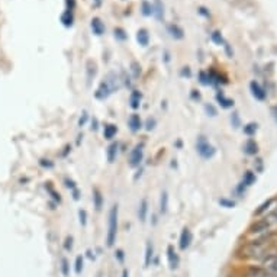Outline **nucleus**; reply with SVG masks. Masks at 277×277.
Segmentation results:
<instances>
[{"label": "nucleus", "instance_id": "nucleus-13", "mask_svg": "<svg viewBox=\"0 0 277 277\" xmlns=\"http://www.w3.org/2000/svg\"><path fill=\"white\" fill-rule=\"evenodd\" d=\"M137 41L139 42V45L142 47H147L150 44V35H148V31L147 29H139L137 32Z\"/></svg>", "mask_w": 277, "mask_h": 277}, {"label": "nucleus", "instance_id": "nucleus-1", "mask_svg": "<svg viewBox=\"0 0 277 277\" xmlns=\"http://www.w3.org/2000/svg\"><path fill=\"white\" fill-rule=\"evenodd\" d=\"M275 250H277L275 245L266 242V241H254L250 242L248 245H245L244 248V257L247 259H253V260H264L269 254H272Z\"/></svg>", "mask_w": 277, "mask_h": 277}, {"label": "nucleus", "instance_id": "nucleus-16", "mask_svg": "<svg viewBox=\"0 0 277 277\" xmlns=\"http://www.w3.org/2000/svg\"><path fill=\"white\" fill-rule=\"evenodd\" d=\"M153 6H154V16L158 20H163L164 19V4L161 3V0H156Z\"/></svg>", "mask_w": 277, "mask_h": 277}, {"label": "nucleus", "instance_id": "nucleus-25", "mask_svg": "<svg viewBox=\"0 0 277 277\" xmlns=\"http://www.w3.org/2000/svg\"><path fill=\"white\" fill-rule=\"evenodd\" d=\"M167 208H169V194H167V191H163L161 193V199H160V212L166 213Z\"/></svg>", "mask_w": 277, "mask_h": 277}, {"label": "nucleus", "instance_id": "nucleus-29", "mask_svg": "<svg viewBox=\"0 0 277 277\" xmlns=\"http://www.w3.org/2000/svg\"><path fill=\"white\" fill-rule=\"evenodd\" d=\"M257 123H248L247 126H244V134L248 135V137H253L256 132H257Z\"/></svg>", "mask_w": 277, "mask_h": 277}, {"label": "nucleus", "instance_id": "nucleus-35", "mask_svg": "<svg viewBox=\"0 0 277 277\" xmlns=\"http://www.w3.org/2000/svg\"><path fill=\"white\" fill-rule=\"evenodd\" d=\"M197 13L202 15V16H205V17H210V12H209L205 6H200V7L197 9Z\"/></svg>", "mask_w": 277, "mask_h": 277}, {"label": "nucleus", "instance_id": "nucleus-19", "mask_svg": "<svg viewBox=\"0 0 277 277\" xmlns=\"http://www.w3.org/2000/svg\"><path fill=\"white\" fill-rule=\"evenodd\" d=\"M244 150H245L247 154H250V156H256V154L259 153V145H257L256 141L248 139V141L245 142V145H244Z\"/></svg>", "mask_w": 277, "mask_h": 277}, {"label": "nucleus", "instance_id": "nucleus-53", "mask_svg": "<svg viewBox=\"0 0 277 277\" xmlns=\"http://www.w3.org/2000/svg\"><path fill=\"white\" fill-rule=\"evenodd\" d=\"M122 277H129V272H128V269H123V272H122Z\"/></svg>", "mask_w": 277, "mask_h": 277}, {"label": "nucleus", "instance_id": "nucleus-55", "mask_svg": "<svg viewBox=\"0 0 277 277\" xmlns=\"http://www.w3.org/2000/svg\"><path fill=\"white\" fill-rule=\"evenodd\" d=\"M96 1V6H100V3H102V0H94Z\"/></svg>", "mask_w": 277, "mask_h": 277}, {"label": "nucleus", "instance_id": "nucleus-10", "mask_svg": "<svg viewBox=\"0 0 277 277\" xmlns=\"http://www.w3.org/2000/svg\"><path fill=\"white\" fill-rule=\"evenodd\" d=\"M90 28H92L93 34L97 35V36H100V35L104 34V25H103V22L99 17H93L92 22H90Z\"/></svg>", "mask_w": 277, "mask_h": 277}, {"label": "nucleus", "instance_id": "nucleus-33", "mask_svg": "<svg viewBox=\"0 0 277 277\" xmlns=\"http://www.w3.org/2000/svg\"><path fill=\"white\" fill-rule=\"evenodd\" d=\"M79 218H80V224L85 226V225L87 224V213H86L85 209H80V210H79Z\"/></svg>", "mask_w": 277, "mask_h": 277}, {"label": "nucleus", "instance_id": "nucleus-2", "mask_svg": "<svg viewBox=\"0 0 277 277\" xmlns=\"http://www.w3.org/2000/svg\"><path fill=\"white\" fill-rule=\"evenodd\" d=\"M118 82H119V80H118V77H116L115 74H109L107 79L103 80V82L99 85V87H97V90H96V97L100 99V100L109 97L115 90L119 89Z\"/></svg>", "mask_w": 277, "mask_h": 277}, {"label": "nucleus", "instance_id": "nucleus-38", "mask_svg": "<svg viewBox=\"0 0 277 277\" xmlns=\"http://www.w3.org/2000/svg\"><path fill=\"white\" fill-rule=\"evenodd\" d=\"M64 248H66L67 251H71V248H73V237H67V238H66Z\"/></svg>", "mask_w": 277, "mask_h": 277}, {"label": "nucleus", "instance_id": "nucleus-23", "mask_svg": "<svg viewBox=\"0 0 277 277\" xmlns=\"http://www.w3.org/2000/svg\"><path fill=\"white\" fill-rule=\"evenodd\" d=\"M93 202H94V208H96V210H100L102 209V206H103V196H102V193L96 189L94 191H93Z\"/></svg>", "mask_w": 277, "mask_h": 277}, {"label": "nucleus", "instance_id": "nucleus-22", "mask_svg": "<svg viewBox=\"0 0 277 277\" xmlns=\"http://www.w3.org/2000/svg\"><path fill=\"white\" fill-rule=\"evenodd\" d=\"M141 10H142V15L144 16H153L154 15V6L148 1V0H144L142 4H141Z\"/></svg>", "mask_w": 277, "mask_h": 277}, {"label": "nucleus", "instance_id": "nucleus-48", "mask_svg": "<svg viewBox=\"0 0 277 277\" xmlns=\"http://www.w3.org/2000/svg\"><path fill=\"white\" fill-rule=\"evenodd\" d=\"M41 164L44 167H52V163H50V160H41Z\"/></svg>", "mask_w": 277, "mask_h": 277}, {"label": "nucleus", "instance_id": "nucleus-30", "mask_svg": "<svg viewBox=\"0 0 277 277\" xmlns=\"http://www.w3.org/2000/svg\"><path fill=\"white\" fill-rule=\"evenodd\" d=\"M74 270H76V275H82V272H83V256H77L76 257Z\"/></svg>", "mask_w": 277, "mask_h": 277}, {"label": "nucleus", "instance_id": "nucleus-51", "mask_svg": "<svg viewBox=\"0 0 277 277\" xmlns=\"http://www.w3.org/2000/svg\"><path fill=\"white\" fill-rule=\"evenodd\" d=\"M92 129H97V119H93V122H92Z\"/></svg>", "mask_w": 277, "mask_h": 277}, {"label": "nucleus", "instance_id": "nucleus-20", "mask_svg": "<svg viewBox=\"0 0 277 277\" xmlns=\"http://www.w3.org/2000/svg\"><path fill=\"white\" fill-rule=\"evenodd\" d=\"M216 100H218V102H219V104H221L222 107H225V109H228V107H232V106H234V100H231V99L225 97V94H224V93H218V94H216Z\"/></svg>", "mask_w": 277, "mask_h": 277}, {"label": "nucleus", "instance_id": "nucleus-15", "mask_svg": "<svg viewBox=\"0 0 277 277\" xmlns=\"http://www.w3.org/2000/svg\"><path fill=\"white\" fill-rule=\"evenodd\" d=\"M61 23H63L66 28H71L73 23H74V15H73V12L66 10V12L61 15Z\"/></svg>", "mask_w": 277, "mask_h": 277}, {"label": "nucleus", "instance_id": "nucleus-8", "mask_svg": "<svg viewBox=\"0 0 277 277\" xmlns=\"http://www.w3.org/2000/svg\"><path fill=\"white\" fill-rule=\"evenodd\" d=\"M191 240H193V235H191V232H190V229L189 228H183V231H182V235H180V240H179V247H180V250H187L189 247H190V244H191Z\"/></svg>", "mask_w": 277, "mask_h": 277}, {"label": "nucleus", "instance_id": "nucleus-42", "mask_svg": "<svg viewBox=\"0 0 277 277\" xmlns=\"http://www.w3.org/2000/svg\"><path fill=\"white\" fill-rule=\"evenodd\" d=\"M270 205H272V200H267L266 203H263V205L260 206V209H259V210H257L256 213H257V215H260V213H263V212H264V210H266V209H267V208H269Z\"/></svg>", "mask_w": 277, "mask_h": 277}, {"label": "nucleus", "instance_id": "nucleus-24", "mask_svg": "<svg viewBox=\"0 0 277 277\" xmlns=\"http://www.w3.org/2000/svg\"><path fill=\"white\" fill-rule=\"evenodd\" d=\"M116 154H118V144H110L107 148V161L113 163L116 160Z\"/></svg>", "mask_w": 277, "mask_h": 277}, {"label": "nucleus", "instance_id": "nucleus-12", "mask_svg": "<svg viewBox=\"0 0 277 277\" xmlns=\"http://www.w3.org/2000/svg\"><path fill=\"white\" fill-rule=\"evenodd\" d=\"M128 123H129L131 131H134V132H137V131H139V129L142 128L141 118H139V115H135V113H134V115H131V118H129Z\"/></svg>", "mask_w": 277, "mask_h": 277}, {"label": "nucleus", "instance_id": "nucleus-21", "mask_svg": "<svg viewBox=\"0 0 277 277\" xmlns=\"http://www.w3.org/2000/svg\"><path fill=\"white\" fill-rule=\"evenodd\" d=\"M116 132H118V128H116V125H113V123H107V125L104 126V129H103V135H104L106 139H112V138L116 135Z\"/></svg>", "mask_w": 277, "mask_h": 277}, {"label": "nucleus", "instance_id": "nucleus-50", "mask_svg": "<svg viewBox=\"0 0 277 277\" xmlns=\"http://www.w3.org/2000/svg\"><path fill=\"white\" fill-rule=\"evenodd\" d=\"M191 99L199 100V99H200V93H197L196 90H191Z\"/></svg>", "mask_w": 277, "mask_h": 277}, {"label": "nucleus", "instance_id": "nucleus-6", "mask_svg": "<svg viewBox=\"0 0 277 277\" xmlns=\"http://www.w3.org/2000/svg\"><path fill=\"white\" fill-rule=\"evenodd\" d=\"M142 161V145H137L129 156V164L131 167H138Z\"/></svg>", "mask_w": 277, "mask_h": 277}, {"label": "nucleus", "instance_id": "nucleus-54", "mask_svg": "<svg viewBox=\"0 0 277 277\" xmlns=\"http://www.w3.org/2000/svg\"><path fill=\"white\" fill-rule=\"evenodd\" d=\"M87 257H89L90 260H93V259H94V256H93L92 250H87Z\"/></svg>", "mask_w": 277, "mask_h": 277}, {"label": "nucleus", "instance_id": "nucleus-34", "mask_svg": "<svg viewBox=\"0 0 277 277\" xmlns=\"http://www.w3.org/2000/svg\"><path fill=\"white\" fill-rule=\"evenodd\" d=\"M132 73H134V77H138L141 74V66L138 63H132Z\"/></svg>", "mask_w": 277, "mask_h": 277}, {"label": "nucleus", "instance_id": "nucleus-9", "mask_svg": "<svg viewBox=\"0 0 277 277\" xmlns=\"http://www.w3.org/2000/svg\"><path fill=\"white\" fill-rule=\"evenodd\" d=\"M250 89H251L253 96H254L257 100H264V99H266V94H267V93L260 86V83H257L256 80L250 83Z\"/></svg>", "mask_w": 277, "mask_h": 277}, {"label": "nucleus", "instance_id": "nucleus-11", "mask_svg": "<svg viewBox=\"0 0 277 277\" xmlns=\"http://www.w3.org/2000/svg\"><path fill=\"white\" fill-rule=\"evenodd\" d=\"M169 34L174 38V39H183L185 38V31H183V28H180L179 25H176V23H172V25H169Z\"/></svg>", "mask_w": 277, "mask_h": 277}, {"label": "nucleus", "instance_id": "nucleus-26", "mask_svg": "<svg viewBox=\"0 0 277 277\" xmlns=\"http://www.w3.org/2000/svg\"><path fill=\"white\" fill-rule=\"evenodd\" d=\"M113 35H115V38H116L118 41H121V42H123V41L128 39V34H126L125 29H122V28H115V29H113Z\"/></svg>", "mask_w": 277, "mask_h": 277}, {"label": "nucleus", "instance_id": "nucleus-17", "mask_svg": "<svg viewBox=\"0 0 277 277\" xmlns=\"http://www.w3.org/2000/svg\"><path fill=\"white\" fill-rule=\"evenodd\" d=\"M153 256H154V247L151 241H147V247H145V267H150L151 261H153Z\"/></svg>", "mask_w": 277, "mask_h": 277}, {"label": "nucleus", "instance_id": "nucleus-4", "mask_svg": "<svg viewBox=\"0 0 277 277\" xmlns=\"http://www.w3.org/2000/svg\"><path fill=\"white\" fill-rule=\"evenodd\" d=\"M196 150H197L199 156H200L202 158H205V160L212 158V157L215 156V153H216L215 147H213V145H210V144H209V141H208L205 137H199V138H197V142H196Z\"/></svg>", "mask_w": 277, "mask_h": 277}, {"label": "nucleus", "instance_id": "nucleus-7", "mask_svg": "<svg viewBox=\"0 0 277 277\" xmlns=\"http://www.w3.org/2000/svg\"><path fill=\"white\" fill-rule=\"evenodd\" d=\"M167 259H169L170 269H172V270H176V269L179 267L180 259H179V254L176 253V250H174L173 245H169V247H167Z\"/></svg>", "mask_w": 277, "mask_h": 277}, {"label": "nucleus", "instance_id": "nucleus-44", "mask_svg": "<svg viewBox=\"0 0 277 277\" xmlns=\"http://www.w3.org/2000/svg\"><path fill=\"white\" fill-rule=\"evenodd\" d=\"M115 257L122 263L123 260H125V253L122 251V250H116V253H115Z\"/></svg>", "mask_w": 277, "mask_h": 277}, {"label": "nucleus", "instance_id": "nucleus-32", "mask_svg": "<svg viewBox=\"0 0 277 277\" xmlns=\"http://www.w3.org/2000/svg\"><path fill=\"white\" fill-rule=\"evenodd\" d=\"M45 187L48 189V191L51 193V196H52V199H54V200H57V202H61V196H60V193H57V191H55V190H54V189L50 186V183L45 186Z\"/></svg>", "mask_w": 277, "mask_h": 277}, {"label": "nucleus", "instance_id": "nucleus-39", "mask_svg": "<svg viewBox=\"0 0 277 277\" xmlns=\"http://www.w3.org/2000/svg\"><path fill=\"white\" fill-rule=\"evenodd\" d=\"M76 7V0H66V10L73 12Z\"/></svg>", "mask_w": 277, "mask_h": 277}, {"label": "nucleus", "instance_id": "nucleus-5", "mask_svg": "<svg viewBox=\"0 0 277 277\" xmlns=\"http://www.w3.org/2000/svg\"><path fill=\"white\" fill-rule=\"evenodd\" d=\"M261 269L270 276H277V250L269 254L264 260H261Z\"/></svg>", "mask_w": 277, "mask_h": 277}, {"label": "nucleus", "instance_id": "nucleus-14", "mask_svg": "<svg viewBox=\"0 0 277 277\" xmlns=\"http://www.w3.org/2000/svg\"><path fill=\"white\" fill-rule=\"evenodd\" d=\"M147 213H148V202H147V199H142L141 205L138 208V218H139L141 222L147 221Z\"/></svg>", "mask_w": 277, "mask_h": 277}, {"label": "nucleus", "instance_id": "nucleus-49", "mask_svg": "<svg viewBox=\"0 0 277 277\" xmlns=\"http://www.w3.org/2000/svg\"><path fill=\"white\" fill-rule=\"evenodd\" d=\"M73 197H74V200H79V199H80V191H79L77 189L73 190Z\"/></svg>", "mask_w": 277, "mask_h": 277}, {"label": "nucleus", "instance_id": "nucleus-45", "mask_svg": "<svg viewBox=\"0 0 277 277\" xmlns=\"http://www.w3.org/2000/svg\"><path fill=\"white\" fill-rule=\"evenodd\" d=\"M64 183H66V186H67L69 189H71V190L77 189V187H76V183H74L73 180H70V179H66V180H64Z\"/></svg>", "mask_w": 277, "mask_h": 277}, {"label": "nucleus", "instance_id": "nucleus-36", "mask_svg": "<svg viewBox=\"0 0 277 277\" xmlns=\"http://www.w3.org/2000/svg\"><path fill=\"white\" fill-rule=\"evenodd\" d=\"M205 110H206V113H208L209 116H216V109H215L212 104H206V106H205Z\"/></svg>", "mask_w": 277, "mask_h": 277}, {"label": "nucleus", "instance_id": "nucleus-18", "mask_svg": "<svg viewBox=\"0 0 277 277\" xmlns=\"http://www.w3.org/2000/svg\"><path fill=\"white\" fill-rule=\"evenodd\" d=\"M141 99H142V94L138 92V90H134L131 97H129V103H131V107L132 109H138L139 104H141Z\"/></svg>", "mask_w": 277, "mask_h": 277}, {"label": "nucleus", "instance_id": "nucleus-40", "mask_svg": "<svg viewBox=\"0 0 277 277\" xmlns=\"http://www.w3.org/2000/svg\"><path fill=\"white\" fill-rule=\"evenodd\" d=\"M200 83L202 85H209V76H208V73H205V71L200 73Z\"/></svg>", "mask_w": 277, "mask_h": 277}, {"label": "nucleus", "instance_id": "nucleus-43", "mask_svg": "<svg viewBox=\"0 0 277 277\" xmlns=\"http://www.w3.org/2000/svg\"><path fill=\"white\" fill-rule=\"evenodd\" d=\"M87 119H89V115H87L86 112H83L82 118L79 119V126H85V123L87 122Z\"/></svg>", "mask_w": 277, "mask_h": 277}, {"label": "nucleus", "instance_id": "nucleus-52", "mask_svg": "<svg viewBox=\"0 0 277 277\" xmlns=\"http://www.w3.org/2000/svg\"><path fill=\"white\" fill-rule=\"evenodd\" d=\"M272 113H273V116H275V119L277 121V106H275L273 109H272Z\"/></svg>", "mask_w": 277, "mask_h": 277}, {"label": "nucleus", "instance_id": "nucleus-27", "mask_svg": "<svg viewBox=\"0 0 277 277\" xmlns=\"http://www.w3.org/2000/svg\"><path fill=\"white\" fill-rule=\"evenodd\" d=\"M254 182H256V176H254V173H253V172H247L241 183L245 186V187H248V186L253 185Z\"/></svg>", "mask_w": 277, "mask_h": 277}, {"label": "nucleus", "instance_id": "nucleus-3", "mask_svg": "<svg viewBox=\"0 0 277 277\" xmlns=\"http://www.w3.org/2000/svg\"><path fill=\"white\" fill-rule=\"evenodd\" d=\"M116 234H118V205H113L109 212V228L106 237L107 247H113L116 241Z\"/></svg>", "mask_w": 277, "mask_h": 277}, {"label": "nucleus", "instance_id": "nucleus-56", "mask_svg": "<svg viewBox=\"0 0 277 277\" xmlns=\"http://www.w3.org/2000/svg\"><path fill=\"white\" fill-rule=\"evenodd\" d=\"M97 277H102V273H99V275H97Z\"/></svg>", "mask_w": 277, "mask_h": 277}, {"label": "nucleus", "instance_id": "nucleus-31", "mask_svg": "<svg viewBox=\"0 0 277 277\" xmlns=\"http://www.w3.org/2000/svg\"><path fill=\"white\" fill-rule=\"evenodd\" d=\"M210 38H212V41H213L216 45H222V44H225V41H224V38H222V35H221L219 31H215V32L210 35Z\"/></svg>", "mask_w": 277, "mask_h": 277}, {"label": "nucleus", "instance_id": "nucleus-46", "mask_svg": "<svg viewBox=\"0 0 277 277\" xmlns=\"http://www.w3.org/2000/svg\"><path fill=\"white\" fill-rule=\"evenodd\" d=\"M182 76L183 77H190L191 76V71H190V69L189 67H183V70H182Z\"/></svg>", "mask_w": 277, "mask_h": 277}, {"label": "nucleus", "instance_id": "nucleus-41", "mask_svg": "<svg viewBox=\"0 0 277 277\" xmlns=\"http://www.w3.org/2000/svg\"><path fill=\"white\" fill-rule=\"evenodd\" d=\"M231 122H232V125H234L235 128L240 126V118H238V113H232V116H231Z\"/></svg>", "mask_w": 277, "mask_h": 277}, {"label": "nucleus", "instance_id": "nucleus-28", "mask_svg": "<svg viewBox=\"0 0 277 277\" xmlns=\"http://www.w3.org/2000/svg\"><path fill=\"white\" fill-rule=\"evenodd\" d=\"M61 273L64 277L70 276V263L67 259H61Z\"/></svg>", "mask_w": 277, "mask_h": 277}, {"label": "nucleus", "instance_id": "nucleus-47", "mask_svg": "<svg viewBox=\"0 0 277 277\" xmlns=\"http://www.w3.org/2000/svg\"><path fill=\"white\" fill-rule=\"evenodd\" d=\"M154 125H156V121H154V119H148V121H147V129H148V131L153 129Z\"/></svg>", "mask_w": 277, "mask_h": 277}, {"label": "nucleus", "instance_id": "nucleus-37", "mask_svg": "<svg viewBox=\"0 0 277 277\" xmlns=\"http://www.w3.org/2000/svg\"><path fill=\"white\" fill-rule=\"evenodd\" d=\"M219 205H222V206H225V208H234V206H235V203H234L232 200H228V199H221V200H219Z\"/></svg>", "mask_w": 277, "mask_h": 277}]
</instances>
